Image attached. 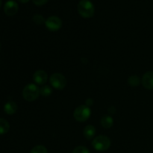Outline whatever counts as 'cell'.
I'll return each mask as SVG.
<instances>
[{"instance_id":"obj_15","label":"cell","mask_w":153,"mask_h":153,"mask_svg":"<svg viewBox=\"0 0 153 153\" xmlns=\"http://www.w3.org/2000/svg\"><path fill=\"white\" fill-rule=\"evenodd\" d=\"M52 89L50 86L49 85H45V86L42 87L40 89V94H41L43 97H47L52 94Z\"/></svg>"},{"instance_id":"obj_16","label":"cell","mask_w":153,"mask_h":153,"mask_svg":"<svg viewBox=\"0 0 153 153\" xmlns=\"http://www.w3.org/2000/svg\"><path fill=\"white\" fill-rule=\"evenodd\" d=\"M30 153H48L47 149L43 145H37L33 147Z\"/></svg>"},{"instance_id":"obj_21","label":"cell","mask_w":153,"mask_h":153,"mask_svg":"<svg viewBox=\"0 0 153 153\" xmlns=\"http://www.w3.org/2000/svg\"><path fill=\"white\" fill-rule=\"evenodd\" d=\"M108 111L110 112L111 114H114V112L116 111V109H115L114 107H113V106H111V107H110L108 108Z\"/></svg>"},{"instance_id":"obj_14","label":"cell","mask_w":153,"mask_h":153,"mask_svg":"<svg viewBox=\"0 0 153 153\" xmlns=\"http://www.w3.org/2000/svg\"><path fill=\"white\" fill-rule=\"evenodd\" d=\"M128 85L132 87H137L140 85V79L137 76H129L128 79Z\"/></svg>"},{"instance_id":"obj_23","label":"cell","mask_w":153,"mask_h":153,"mask_svg":"<svg viewBox=\"0 0 153 153\" xmlns=\"http://www.w3.org/2000/svg\"><path fill=\"white\" fill-rule=\"evenodd\" d=\"M1 0H0V7H1Z\"/></svg>"},{"instance_id":"obj_22","label":"cell","mask_w":153,"mask_h":153,"mask_svg":"<svg viewBox=\"0 0 153 153\" xmlns=\"http://www.w3.org/2000/svg\"><path fill=\"white\" fill-rule=\"evenodd\" d=\"M18 1L21 3H27L28 1H29V0H18Z\"/></svg>"},{"instance_id":"obj_24","label":"cell","mask_w":153,"mask_h":153,"mask_svg":"<svg viewBox=\"0 0 153 153\" xmlns=\"http://www.w3.org/2000/svg\"><path fill=\"white\" fill-rule=\"evenodd\" d=\"M0 49H1V44H0Z\"/></svg>"},{"instance_id":"obj_17","label":"cell","mask_w":153,"mask_h":153,"mask_svg":"<svg viewBox=\"0 0 153 153\" xmlns=\"http://www.w3.org/2000/svg\"><path fill=\"white\" fill-rule=\"evenodd\" d=\"M33 21H34L36 24H37V25H41V24L45 23L46 19H45V18L43 17L42 15L36 14L33 16Z\"/></svg>"},{"instance_id":"obj_12","label":"cell","mask_w":153,"mask_h":153,"mask_svg":"<svg viewBox=\"0 0 153 153\" xmlns=\"http://www.w3.org/2000/svg\"><path fill=\"white\" fill-rule=\"evenodd\" d=\"M114 120L113 118L108 115H105L101 119V125L105 128H109L113 126Z\"/></svg>"},{"instance_id":"obj_13","label":"cell","mask_w":153,"mask_h":153,"mask_svg":"<svg viewBox=\"0 0 153 153\" xmlns=\"http://www.w3.org/2000/svg\"><path fill=\"white\" fill-rule=\"evenodd\" d=\"M10 129V124L6 120L0 118V134H4L8 132Z\"/></svg>"},{"instance_id":"obj_3","label":"cell","mask_w":153,"mask_h":153,"mask_svg":"<svg viewBox=\"0 0 153 153\" xmlns=\"http://www.w3.org/2000/svg\"><path fill=\"white\" fill-rule=\"evenodd\" d=\"M40 89L34 84H28L22 91V97L26 101L33 102L38 98L40 95Z\"/></svg>"},{"instance_id":"obj_18","label":"cell","mask_w":153,"mask_h":153,"mask_svg":"<svg viewBox=\"0 0 153 153\" xmlns=\"http://www.w3.org/2000/svg\"><path fill=\"white\" fill-rule=\"evenodd\" d=\"M73 153H90V151L86 146H79L73 149Z\"/></svg>"},{"instance_id":"obj_4","label":"cell","mask_w":153,"mask_h":153,"mask_svg":"<svg viewBox=\"0 0 153 153\" xmlns=\"http://www.w3.org/2000/svg\"><path fill=\"white\" fill-rule=\"evenodd\" d=\"M91 115V110L87 105H80L76 108L73 113L75 120L79 122H85Z\"/></svg>"},{"instance_id":"obj_8","label":"cell","mask_w":153,"mask_h":153,"mask_svg":"<svg viewBox=\"0 0 153 153\" xmlns=\"http://www.w3.org/2000/svg\"><path fill=\"white\" fill-rule=\"evenodd\" d=\"M48 79V74L43 70H38L33 75V80L37 85H44Z\"/></svg>"},{"instance_id":"obj_9","label":"cell","mask_w":153,"mask_h":153,"mask_svg":"<svg viewBox=\"0 0 153 153\" xmlns=\"http://www.w3.org/2000/svg\"><path fill=\"white\" fill-rule=\"evenodd\" d=\"M143 86L147 90H153V71L146 72L141 79Z\"/></svg>"},{"instance_id":"obj_1","label":"cell","mask_w":153,"mask_h":153,"mask_svg":"<svg viewBox=\"0 0 153 153\" xmlns=\"http://www.w3.org/2000/svg\"><path fill=\"white\" fill-rule=\"evenodd\" d=\"M78 11L82 17L91 18L94 16L95 8L91 1L82 0L78 4Z\"/></svg>"},{"instance_id":"obj_7","label":"cell","mask_w":153,"mask_h":153,"mask_svg":"<svg viewBox=\"0 0 153 153\" xmlns=\"http://www.w3.org/2000/svg\"><path fill=\"white\" fill-rule=\"evenodd\" d=\"M18 4L13 0H8L4 5V12L7 16H13L18 11Z\"/></svg>"},{"instance_id":"obj_2","label":"cell","mask_w":153,"mask_h":153,"mask_svg":"<svg viewBox=\"0 0 153 153\" xmlns=\"http://www.w3.org/2000/svg\"><path fill=\"white\" fill-rule=\"evenodd\" d=\"M111 143V142L108 137L105 135H100L93 140L92 146L97 151L104 152L110 148Z\"/></svg>"},{"instance_id":"obj_5","label":"cell","mask_w":153,"mask_h":153,"mask_svg":"<svg viewBox=\"0 0 153 153\" xmlns=\"http://www.w3.org/2000/svg\"><path fill=\"white\" fill-rule=\"evenodd\" d=\"M51 85L56 90H63L67 85V79L61 73H54L49 79Z\"/></svg>"},{"instance_id":"obj_20","label":"cell","mask_w":153,"mask_h":153,"mask_svg":"<svg viewBox=\"0 0 153 153\" xmlns=\"http://www.w3.org/2000/svg\"><path fill=\"white\" fill-rule=\"evenodd\" d=\"M93 104H94V101H93L92 99H88V100H86V105H87L88 107L90 108Z\"/></svg>"},{"instance_id":"obj_11","label":"cell","mask_w":153,"mask_h":153,"mask_svg":"<svg viewBox=\"0 0 153 153\" xmlns=\"http://www.w3.org/2000/svg\"><path fill=\"white\" fill-rule=\"evenodd\" d=\"M17 110V105L13 101H8L4 106V111L7 114L12 115L16 113Z\"/></svg>"},{"instance_id":"obj_10","label":"cell","mask_w":153,"mask_h":153,"mask_svg":"<svg viewBox=\"0 0 153 153\" xmlns=\"http://www.w3.org/2000/svg\"><path fill=\"white\" fill-rule=\"evenodd\" d=\"M83 134L87 140H91L96 134L95 127L92 125H88L84 128Z\"/></svg>"},{"instance_id":"obj_19","label":"cell","mask_w":153,"mask_h":153,"mask_svg":"<svg viewBox=\"0 0 153 153\" xmlns=\"http://www.w3.org/2000/svg\"><path fill=\"white\" fill-rule=\"evenodd\" d=\"M48 1V0H32V2L34 3L35 5L37 6H42L43 4H46Z\"/></svg>"},{"instance_id":"obj_6","label":"cell","mask_w":153,"mask_h":153,"mask_svg":"<svg viewBox=\"0 0 153 153\" xmlns=\"http://www.w3.org/2000/svg\"><path fill=\"white\" fill-rule=\"evenodd\" d=\"M45 25L49 31H57L62 26V21L58 16H51L47 19H46Z\"/></svg>"}]
</instances>
